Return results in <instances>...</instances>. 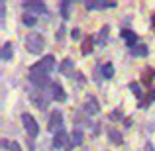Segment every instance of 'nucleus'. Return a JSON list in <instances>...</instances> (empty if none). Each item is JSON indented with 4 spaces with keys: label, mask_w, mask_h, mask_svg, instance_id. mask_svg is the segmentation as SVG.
Masks as SVG:
<instances>
[{
    "label": "nucleus",
    "mask_w": 155,
    "mask_h": 151,
    "mask_svg": "<svg viewBox=\"0 0 155 151\" xmlns=\"http://www.w3.org/2000/svg\"><path fill=\"white\" fill-rule=\"evenodd\" d=\"M8 149H10V151H22V149H20V143H16V141H12Z\"/></svg>",
    "instance_id": "nucleus-24"
},
{
    "label": "nucleus",
    "mask_w": 155,
    "mask_h": 151,
    "mask_svg": "<svg viewBox=\"0 0 155 151\" xmlns=\"http://www.w3.org/2000/svg\"><path fill=\"white\" fill-rule=\"evenodd\" d=\"M63 124H65L63 112H61V110H53L49 114V120H47V130L57 136L59 132H63Z\"/></svg>",
    "instance_id": "nucleus-2"
},
{
    "label": "nucleus",
    "mask_w": 155,
    "mask_h": 151,
    "mask_svg": "<svg viewBox=\"0 0 155 151\" xmlns=\"http://www.w3.org/2000/svg\"><path fill=\"white\" fill-rule=\"evenodd\" d=\"M92 43H94V39H92L91 35H87V38L83 39V47H81V51H83V55H88V53L92 51Z\"/></svg>",
    "instance_id": "nucleus-14"
},
{
    "label": "nucleus",
    "mask_w": 155,
    "mask_h": 151,
    "mask_svg": "<svg viewBox=\"0 0 155 151\" xmlns=\"http://www.w3.org/2000/svg\"><path fill=\"white\" fill-rule=\"evenodd\" d=\"M118 2L114 0H88L84 2V8L87 10H108V8H116Z\"/></svg>",
    "instance_id": "nucleus-5"
},
{
    "label": "nucleus",
    "mask_w": 155,
    "mask_h": 151,
    "mask_svg": "<svg viewBox=\"0 0 155 151\" xmlns=\"http://www.w3.org/2000/svg\"><path fill=\"white\" fill-rule=\"evenodd\" d=\"M61 73H63L65 77H73V75H75V71H73V61L71 59H65L63 63H61Z\"/></svg>",
    "instance_id": "nucleus-13"
},
{
    "label": "nucleus",
    "mask_w": 155,
    "mask_h": 151,
    "mask_svg": "<svg viewBox=\"0 0 155 151\" xmlns=\"http://www.w3.org/2000/svg\"><path fill=\"white\" fill-rule=\"evenodd\" d=\"M145 151H153V145H151V143H147V145H145Z\"/></svg>",
    "instance_id": "nucleus-27"
},
{
    "label": "nucleus",
    "mask_w": 155,
    "mask_h": 151,
    "mask_svg": "<svg viewBox=\"0 0 155 151\" xmlns=\"http://www.w3.org/2000/svg\"><path fill=\"white\" fill-rule=\"evenodd\" d=\"M22 124H24V128H26L28 136L30 137H38L39 126H38V122H35V118L31 116V114H22Z\"/></svg>",
    "instance_id": "nucleus-4"
},
{
    "label": "nucleus",
    "mask_w": 155,
    "mask_h": 151,
    "mask_svg": "<svg viewBox=\"0 0 155 151\" xmlns=\"http://www.w3.org/2000/svg\"><path fill=\"white\" fill-rule=\"evenodd\" d=\"M24 8L28 10V14H45L47 12V8H45V4L43 2H39V0H35V2H24Z\"/></svg>",
    "instance_id": "nucleus-8"
},
{
    "label": "nucleus",
    "mask_w": 155,
    "mask_h": 151,
    "mask_svg": "<svg viewBox=\"0 0 155 151\" xmlns=\"http://www.w3.org/2000/svg\"><path fill=\"white\" fill-rule=\"evenodd\" d=\"M108 140L112 141L114 145H122V133L118 130H110L108 132Z\"/></svg>",
    "instance_id": "nucleus-15"
},
{
    "label": "nucleus",
    "mask_w": 155,
    "mask_h": 151,
    "mask_svg": "<svg viewBox=\"0 0 155 151\" xmlns=\"http://www.w3.org/2000/svg\"><path fill=\"white\" fill-rule=\"evenodd\" d=\"M151 102H155V88H151L147 92V104H151Z\"/></svg>",
    "instance_id": "nucleus-23"
},
{
    "label": "nucleus",
    "mask_w": 155,
    "mask_h": 151,
    "mask_svg": "<svg viewBox=\"0 0 155 151\" xmlns=\"http://www.w3.org/2000/svg\"><path fill=\"white\" fill-rule=\"evenodd\" d=\"M38 71H41V73H45V75H49V73L55 69V57L53 55H47V57H43L39 63H35L34 65Z\"/></svg>",
    "instance_id": "nucleus-6"
},
{
    "label": "nucleus",
    "mask_w": 155,
    "mask_h": 151,
    "mask_svg": "<svg viewBox=\"0 0 155 151\" xmlns=\"http://www.w3.org/2000/svg\"><path fill=\"white\" fill-rule=\"evenodd\" d=\"M153 79H155V69L153 67H145V71L141 73V83L149 87V84L153 83Z\"/></svg>",
    "instance_id": "nucleus-12"
},
{
    "label": "nucleus",
    "mask_w": 155,
    "mask_h": 151,
    "mask_svg": "<svg viewBox=\"0 0 155 151\" xmlns=\"http://www.w3.org/2000/svg\"><path fill=\"white\" fill-rule=\"evenodd\" d=\"M71 38H73V39H79V38H81V31H79V30H73V31H71Z\"/></svg>",
    "instance_id": "nucleus-25"
},
{
    "label": "nucleus",
    "mask_w": 155,
    "mask_h": 151,
    "mask_svg": "<svg viewBox=\"0 0 155 151\" xmlns=\"http://www.w3.org/2000/svg\"><path fill=\"white\" fill-rule=\"evenodd\" d=\"M83 110L88 114V116H96V114L100 112V104L96 102V98H92V96H87V102H84Z\"/></svg>",
    "instance_id": "nucleus-9"
},
{
    "label": "nucleus",
    "mask_w": 155,
    "mask_h": 151,
    "mask_svg": "<svg viewBox=\"0 0 155 151\" xmlns=\"http://www.w3.org/2000/svg\"><path fill=\"white\" fill-rule=\"evenodd\" d=\"M132 53H134L136 57H145L149 51H147V45H145V43H141V45H136V47H134Z\"/></svg>",
    "instance_id": "nucleus-17"
},
{
    "label": "nucleus",
    "mask_w": 155,
    "mask_h": 151,
    "mask_svg": "<svg viewBox=\"0 0 155 151\" xmlns=\"http://www.w3.org/2000/svg\"><path fill=\"white\" fill-rule=\"evenodd\" d=\"M43 45H45V41H43L41 34H35V31H31V34L26 35V47L30 53H34V55H39V53L43 51Z\"/></svg>",
    "instance_id": "nucleus-1"
},
{
    "label": "nucleus",
    "mask_w": 155,
    "mask_h": 151,
    "mask_svg": "<svg viewBox=\"0 0 155 151\" xmlns=\"http://www.w3.org/2000/svg\"><path fill=\"white\" fill-rule=\"evenodd\" d=\"M22 20H24V24H26V26H35V22H38V20H35V16L28 14V12L22 16Z\"/></svg>",
    "instance_id": "nucleus-20"
},
{
    "label": "nucleus",
    "mask_w": 155,
    "mask_h": 151,
    "mask_svg": "<svg viewBox=\"0 0 155 151\" xmlns=\"http://www.w3.org/2000/svg\"><path fill=\"white\" fill-rule=\"evenodd\" d=\"M53 147L55 149H73V145H71V141H69V137H67V133H65V130L63 132H59L55 137H53Z\"/></svg>",
    "instance_id": "nucleus-7"
},
{
    "label": "nucleus",
    "mask_w": 155,
    "mask_h": 151,
    "mask_svg": "<svg viewBox=\"0 0 155 151\" xmlns=\"http://www.w3.org/2000/svg\"><path fill=\"white\" fill-rule=\"evenodd\" d=\"M130 90H132V92H136V96H137V98H143V96H141V90H140V87H137V84L136 83H132V84H130Z\"/></svg>",
    "instance_id": "nucleus-22"
},
{
    "label": "nucleus",
    "mask_w": 155,
    "mask_h": 151,
    "mask_svg": "<svg viewBox=\"0 0 155 151\" xmlns=\"http://www.w3.org/2000/svg\"><path fill=\"white\" fill-rule=\"evenodd\" d=\"M0 57H2L4 61H10L12 59V43H4L2 45V51H0Z\"/></svg>",
    "instance_id": "nucleus-16"
},
{
    "label": "nucleus",
    "mask_w": 155,
    "mask_h": 151,
    "mask_svg": "<svg viewBox=\"0 0 155 151\" xmlns=\"http://www.w3.org/2000/svg\"><path fill=\"white\" fill-rule=\"evenodd\" d=\"M81 141H83V132L81 130H75L73 132V137H71V145L75 147V145H81Z\"/></svg>",
    "instance_id": "nucleus-19"
},
{
    "label": "nucleus",
    "mask_w": 155,
    "mask_h": 151,
    "mask_svg": "<svg viewBox=\"0 0 155 151\" xmlns=\"http://www.w3.org/2000/svg\"><path fill=\"white\" fill-rule=\"evenodd\" d=\"M112 120H120V112H118V110L112 112Z\"/></svg>",
    "instance_id": "nucleus-26"
},
{
    "label": "nucleus",
    "mask_w": 155,
    "mask_h": 151,
    "mask_svg": "<svg viewBox=\"0 0 155 151\" xmlns=\"http://www.w3.org/2000/svg\"><path fill=\"white\" fill-rule=\"evenodd\" d=\"M30 83L34 84V87H38L39 90H43L47 84H51V80H49V75H45V73L38 71V69L31 65V69H30Z\"/></svg>",
    "instance_id": "nucleus-3"
},
{
    "label": "nucleus",
    "mask_w": 155,
    "mask_h": 151,
    "mask_svg": "<svg viewBox=\"0 0 155 151\" xmlns=\"http://www.w3.org/2000/svg\"><path fill=\"white\" fill-rule=\"evenodd\" d=\"M51 94H53V98L59 100V102H65V100H67V92L63 90V87H61L59 83H53L51 84Z\"/></svg>",
    "instance_id": "nucleus-10"
},
{
    "label": "nucleus",
    "mask_w": 155,
    "mask_h": 151,
    "mask_svg": "<svg viewBox=\"0 0 155 151\" xmlns=\"http://www.w3.org/2000/svg\"><path fill=\"white\" fill-rule=\"evenodd\" d=\"M102 77L104 79H112L114 77V65L112 63H104L102 65Z\"/></svg>",
    "instance_id": "nucleus-18"
},
{
    "label": "nucleus",
    "mask_w": 155,
    "mask_h": 151,
    "mask_svg": "<svg viewBox=\"0 0 155 151\" xmlns=\"http://www.w3.org/2000/svg\"><path fill=\"white\" fill-rule=\"evenodd\" d=\"M122 39H124V41L134 49V47H136V41H137V35L134 34L132 30H122Z\"/></svg>",
    "instance_id": "nucleus-11"
},
{
    "label": "nucleus",
    "mask_w": 155,
    "mask_h": 151,
    "mask_svg": "<svg viewBox=\"0 0 155 151\" xmlns=\"http://www.w3.org/2000/svg\"><path fill=\"white\" fill-rule=\"evenodd\" d=\"M69 8H71V2H61V14L65 20L69 18Z\"/></svg>",
    "instance_id": "nucleus-21"
}]
</instances>
